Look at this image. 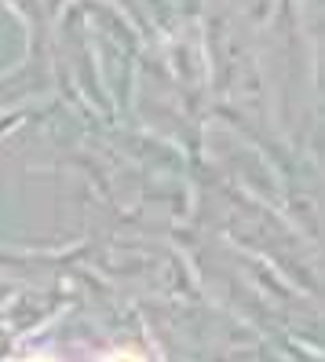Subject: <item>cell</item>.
Wrapping results in <instances>:
<instances>
[{
    "instance_id": "6da1fadb",
    "label": "cell",
    "mask_w": 325,
    "mask_h": 362,
    "mask_svg": "<svg viewBox=\"0 0 325 362\" xmlns=\"http://www.w3.org/2000/svg\"><path fill=\"white\" fill-rule=\"evenodd\" d=\"M99 362H146L139 351H132V348H121V351H114V355H106V358H99Z\"/></svg>"
},
{
    "instance_id": "7a4b0ae2",
    "label": "cell",
    "mask_w": 325,
    "mask_h": 362,
    "mask_svg": "<svg viewBox=\"0 0 325 362\" xmlns=\"http://www.w3.org/2000/svg\"><path fill=\"white\" fill-rule=\"evenodd\" d=\"M23 362H55V358H48V355H30V358H23Z\"/></svg>"
}]
</instances>
